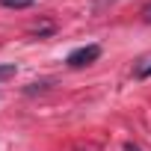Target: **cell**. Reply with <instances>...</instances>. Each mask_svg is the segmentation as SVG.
<instances>
[{"label": "cell", "mask_w": 151, "mask_h": 151, "mask_svg": "<svg viewBox=\"0 0 151 151\" xmlns=\"http://www.w3.org/2000/svg\"><path fill=\"white\" fill-rule=\"evenodd\" d=\"M98 56H101V47H98V45H86V47H77V50H71L65 62H68L71 68H83V65H92Z\"/></svg>", "instance_id": "6da1fadb"}, {"label": "cell", "mask_w": 151, "mask_h": 151, "mask_svg": "<svg viewBox=\"0 0 151 151\" xmlns=\"http://www.w3.org/2000/svg\"><path fill=\"white\" fill-rule=\"evenodd\" d=\"M0 3H3L6 9H27L33 0H0Z\"/></svg>", "instance_id": "7a4b0ae2"}, {"label": "cell", "mask_w": 151, "mask_h": 151, "mask_svg": "<svg viewBox=\"0 0 151 151\" xmlns=\"http://www.w3.org/2000/svg\"><path fill=\"white\" fill-rule=\"evenodd\" d=\"M12 74H15V65H0V80H3V77H12Z\"/></svg>", "instance_id": "3957f363"}, {"label": "cell", "mask_w": 151, "mask_h": 151, "mask_svg": "<svg viewBox=\"0 0 151 151\" xmlns=\"http://www.w3.org/2000/svg\"><path fill=\"white\" fill-rule=\"evenodd\" d=\"M142 18H145V21H148V24H151V3H148V6H145V9H142Z\"/></svg>", "instance_id": "277c9868"}, {"label": "cell", "mask_w": 151, "mask_h": 151, "mask_svg": "<svg viewBox=\"0 0 151 151\" xmlns=\"http://www.w3.org/2000/svg\"><path fill=\"white\" fill-rule=\"evenodd\" d=\"M124 151H142L139 145H133V142H124Z\"/></svg>", "instance_id": "5b68a950"}]
</instances>
